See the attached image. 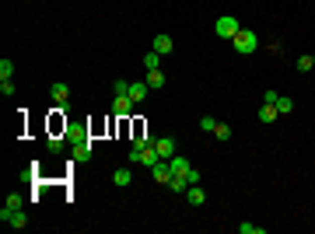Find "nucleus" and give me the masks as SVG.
<instances>
[{
	"label": "nucleus",
	"mask_w": 315,
	"mask_h": 234,
	"mask_svg": "<svg viewBox=\"0 0 315 234\" xmlns=\"http://www.w3.org/2000/svg\"><path fill=\"white\" fill-rule=\"evenodd\" d=\"M231 49H235V53H242V56L256 53V49H259V35H256L252 28H242L235 39H231Z\"/></svg>",
	"instance_id": "f257e3e1"
},
{
	"label": "nucleus",
	"mask_w": 315,
	"mask_h": 234,
	"mask_svg": "<svg viewBox=\"0 0 315 234\" xmlns=\"http://www.w3.org/2000/svg\"><path fill=\"white\" fill-rule=\"evenodd\" d=\"M214 32H217V39H235L238 32H242V25H238V18H231V14H224V18H217L214 21Z\"/></svg>",
	"instance_id": "f03ea898"
},
{
	"label": "nucleus",
	"mask_w": 315,
	"mask_h": 234,
	"mask_svg": "<svg viewBox=\"0 0 315 234\" xmlns=\"http://www.w3.org/2000/svg\"><path fill=\"white\" fill-rule=\"evenodd\" d=\"M0 220H4L7 227H14V231H25V227H28V217H25L21 210H7V206H4V210H0Z\"/></svg>",
	"instance_id": "7ed1b4c3"
},
{
	"label": "nucleus",
	"mask_w": 315,
	"mask_h": 234,
	"mask_svg": "<svg viewBox=\"0 0 315 234\" xmlns=\"http://www.w3.org/2000/svg\"><path fill=\"white\" fill-rule=\"evenodd\" d=\"M112 112H116L119 119H126V115L133 112V101H130V94H116V101H112Z\"/></svg>",
	"instance_id": "20e7f679"
},
{
	"label": "nucleus",
	"mask_w": 315,
	"mask_h": 234,
	"mask_svg": "<svg viewBox=\"0 0 315 234\" xmlns=\"http://www.w3.org/2000/svg\"><path fill=\"white\" fill-rule=\"evenodd\" d=\"M151 175H154V182L168 185V182H172V164H168V161H158L154 168H151Z\"/></svg>",
	"instance_id": "39448f33"
},
{
	"label": "nucleus",
	"mask_w": 315,
	"mask_h": 234,
	"mask_svg": "<svg viewBox=\"0 0 315 234\" xmlns=\"http://www.w3.org/2000/svg\"><path fill=\"white\" fill-rule=\"evenodd\" d=\"M154 147H158V154H161V161H172V157H175V140H172V137H161Z\"/></svg>",
	"instance_id": "423d86ee"
},
{
	"label": "nucleus",
	"mask_w": 315,
	"mask_h": 234,
	"mask_svg": "<svg viewBox=\"0 0 315 234\" xmlns=\"http://www.w3.org/2000/svg\"><path fill=\"white\" fill-rule=\"evenodd\" d=\"M186 199H189V206H203V203H207L203 185H189V189H186Z\"/></svg>",
	"instance_id": "0eeeda50"
},
{
	"label": "nucleus",
	"mask_w": 315,
	"mask_h": 234,
	"mask_svg": "<svg viewBox=\"0 0 315 234\" xmlns=\"http://www.w3.org/2000/svg\"><path fill=\"white\" fill-rule=\"evenodd\" d=\"M172 49H175V42H172V35H165V32H161V35H154V53H161V56H168Z\"/></svg>",
	"instance_id": "6e6552de"
},
{
	"label": "nucleus",
	"mask_w": 315,
	"mask_h": 234,
	"mask_svg": "<svg viewBox=\"0 0 315 234\" xmlns=\"http://www.w3.org/2000/svg\"><path fill=\"white\" fill-rule=\"evenodd\" d=\"M49 94H53V101H56V105H67L70 87H67V84H53V87H49Z\"/></svg>",
	"instance_id": "1a4fd4ad"
},
{
	"label": "nucleus",
	"mask_w": 315,
	"mask_h": 234,
	"mask_svg": "<svg viewBox=\"0 0 315 234\" xmlns=\"http://www.w3.org/2000/svg\"><path fill=\"white\" fill-rule=\"evenodd\" d=\"M168 164H172V175H186V171L193 168V164H189V157H182V154H175Z\"/></svg>",
	"instance_id": "9d476101"
},
{
	"label": "nucleus",
	"mask_w": 315,
	"mask_h": 234,
	"mask_svg": "<svg viewBox=\"0 0 315 234\" xmlns=\"http://www.w3.org/2000/svg\"><path fill=\"white\" fill-rule=\"evenodd\" d=\"M144 98H147V80H144V84H133V80H130V101L137 105V101H144Z\"/></svg>",
	"instance_id": "9b49d317"
},
{
	"label": "nucleus",
	"mask_w": 315,
	"mask_h": 234,
	"mask_svg": "<svg viewBox=\"0 0 315 234\" xmlns=\"http://www.w3.org/2000/svg\"><path fill=\"white\" fill-rule=\"evenodd\" d=\"M88 157H91V137L81 140V144H74V161H88Z\"/></svg>",
	"instance_id": "f8f14e48"
},
{
	"label": "nucleus",
	"mask_w": 315,
	"mask_h": 234,
	"mask_svg": "<svg viewBox=\"0 0 315 234\" xmlns=\"http://www.w3.org/2000/svg\"><path fill=\"white\" fill-rule=\"evenodd\" d=\"M280 112H277V105H270V101H263V108H259V123H273Z\"/></svg>",
	"instance_id": "ddd939ff"
},
{
	"label": "nucleus",
	"mask_w": 315,
	"mask_h": 234,
	"mask_svg": "<svg viewBox=\"0 0 315 234\" xmlns=\"http://www.w3.org/2000/svg\"><path fill=\"white\" fill-rule=\"evenodd\" d=\"M112 182H116V185L123 189V185H130V182H133V171H130V168H119V171L112 175Z\"/></svg>",
	"instance_id": "4468645a"
},
{
	"label": "nucleus",
	"mask_w": 315,
	"mask_h": 234,
	"mask_svg": "<svg viewBox=\"0 0 315 234\" xmlns=\"http://www.w3.org/2000/svg\"><path fill=\"white\" fill-rule=\"evenodd\" d=\"M144 67H147V70H161V53H154V49H151V53L144 56Z\"/></svg>",
	"instance_id": "2eb2a0df"
},
{
	"label": "nucleus",
	"mask_w": 315,
	"mask_h": 234,
	"mask_svg": "<svg viewBox=\"0 0 315 234\" xmlns=\"http://www.w3.org/2000/svg\"><path fill=\"white\" fill-rule=\"evenodd\" d=\"M277 112H280V115H287V112H294V101H291L287 94H280V98H277Z\"/></svg>",
	"instance_id": "dca6fc26"
},
{
	"label": "nucleus",
	"mask_w": 315,
	"mask_h": 234,
	"mask_svg": "<svg viewBox=\"0 0 315 234\" xmlns=\"http://www.w3.org/2000/svg\"><path fill=\"white\" fill-rule=\"evenodd\" d=\"M147 87H165V74L161 70H147Z\"/></svg>",
	"instance_id": "f3484780"
},
{
	"label": "nucleus",
	"mask_w": 315,
	"mask_h": 234,
	"mask_svg": "<svg viewBox=\"0 0 315 234\" xmlns=\"http://www.w3.org/2000/svg\"><path fill=\"white\" fill-rule=\"evenodd\" d=\"M11 77H14V63L4 56V60H0V80H11Z\"/></svg>",
	"instance_id": "a211bd4d"
},
{
	"label": "nucleus",
	"mask_w": 315,
	"mask_h": 234,
	"mask_svg": "<svg viewBox=\"0 0 315 234\" xmlns=\"http://www.w3.org/2000/svg\"><path fill=\"white\" fill-rule=\"evenodd\" d=\"M294 67H298L301 74H308V70L315 67V60H312V56H298V60H294Z\"/></svg>",
	"instance_id": "6ab92c4d"
},
{
	"label": "nucleus",
	"mask_w": 315,
	"mask_h": 234,
	"mask_svg": "<svg viewBox=\"0 0 315 234\" xmlns=\"http://www.w3.org/2000/svg\"><path fill=\"white\" fill-rule=\"evenodd\" d=\"M214 137H217V140H228V137H231V126H228V123H217V126H214Z\"/></svg>",
	"instance_id": "aec40b11"
},
{
	"label": "nucleus",
	"mask_w": 315,
	"mask_h": 234,
	"mask_svg": "<svg viewBox=\"0 0 315 234\" xmlns=\"http://www.w3.org/2000/svg\"><path fill=\"white\" fill-rule=\"evenodd\" d=\"M214 126H217L214 115H203V119H200V130H203V133H214Z\"/></svg>",
	"instance_id": "412c9836"
},
{
	"label": "nucleus",
	"mask_w": 315,
	"mask_h": 234,
	"mask_svg": "<svg viewBox=\"0 0 315 234\" xmlns=\"http://www.w3.org/2000/svg\"><path fill=\"white\" fill-rule=\"evenodd\" d=\"M238 231L242 234H263V227L259 224H238Z\"/></svg>",
	"instance_id": "4be33fe9"
},
{
	"label": "nucleus",
	"mask_w": 315,
	"mask_h": 234,
	"mask_svg": "<svg viewBox=\"0 0 315 234\" xmlns=\"http://www.w3.org/2000/svg\"><path fill=\"white\" fill-rule=\"evenodd\" d=\"M112 91H116V94H130V80H116Z\"/></svg>",
	"instance_id": "5701e85b"
},
{
	"label": "nucleus",
	"mask_w": 315,
	"mask_h": 234,
	"mask_svg": "<svg viewBox=\"0 0 315 234\" xmlns=\"http://www.w3.org/2000/svg\"><path fill=\"white\" fill-rule=\"evenodd\" d=\"M21 203H25L21 196H7V203H4V206H7V210H21Z\"/></svg>",
	"instance_id": "b1692460"
},
{
	"label": "nucleus",
	"mask_w": 315,
	"mask_h": 234,
	"mask_svg": "<svg viewBox=\"0 0 315 234\" xmlns=\"http://www.w3.org/2000/svg\"><path fill=\"white\" fill-rule=\"evenodd\" d=\"M0 94H4V98L14 94V80H0Z\"/></svg>",
	"instance_id": "393cba45"
},
{
	"label": "nucleus",
	"mask_w": 315,
	"mask_h": 234,
	"mask_svg": "<svg viewBox=\"0 0 315 234\" xmlns=\"http://www.w3.org/2000/svg\"><path fill=\"white\" fill-rule=\"evenodd\" d=\"M186 182H189V185H200V171L189 168V171H186Z\"/></svg>",
	"instance_id": "a878e982"
},
{
	"label": "nucleus",
	"mask_w": 315,
	"mask_h": 234,
	"mask_svg": "<svg viewBox=\"0 0 315 234\" xmlns=\"http://www.w3.org/2000/svg\"><path fill=\"white\" fill-rule=\"evenodd\" d=\"M46 147H49V151H53V154H60V151H63V144H60V140H56V137H49V144H46Z\"/></svg>",
	"instance_id": "bb28decb"
},
{
	"label": "nucleus",
	"mask_w": 315,
	"mask_h": 234,
	"mask_svg": "<svg viewBox=\"0 0 315 234\" xmlns=\"http://www.w3.org/2000/svg\"><path fill=\"white\" fill-rule=\"evenodd\" d=\"M312 60H315V56H312Z\"/></svg>",
	"instance_id": "cd10ccee"
}]
</instances>
